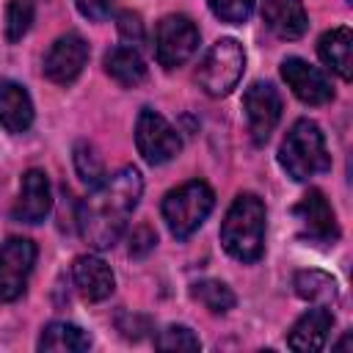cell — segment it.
<instances>
[{"mask_svg": "<svg viewBox=\"0 0 353 353\" xmlns=\"http://www.w3.org/2000/svg\"><path fill=\"white\" fill-rule=\"evenodd\" d=\"M77 11L85 17V19H94V22H102L110 8H113V0H74Z\"/></svg>", "mask_w": 353, "mask_h": 353, "instance_id": "obj_29", "label": "cell"}, {"mask_svg": "<svg viewBox=\"0 0 353 353\" xmlns=\"http://www.w3.org/2000/svg\"><path fill=\"white\" fill-rule=\"evenodd\" d=\"M298 298L312 303H334L336 301V281L323 270H298L292 279Z\"/></svg>", "mask_w": 353, "mask_h": 353, "instance_id": "obj_21", "label": "cell"}, {"mask_svg": "<svg viewBox=\"0 0 353 353\" xmlns=\"http://www.w3.org/2000/svg\"><path fill=\"white\" fill-rule=\"evenodd\" d=\"M292 215L298 218L301 234L314 240V243H334L339 237V226H336V215L328 204V199L320 190H309L295 207Z\"/></svg>", "mask_w": 353, "mask_h": 353, "instance_id": "obj_11", "label": "cell"}, {"mask_svg": "<svg viewBox=\"0 0 353 353\" xmlns=\"http://www.w3.org/2000/svg\"><path fill=\"white\" fill-rule=\"evenodd\" d=\"M141 193L143 179L141 171L132 165H124L116 174L105 176L77 207L80 237L97 251L113 248L124 234L127 221L141 201Z\"/></svg>", "mask_w": 353, "mask_h": 353, "instance_id": "obj_1", "label": "cell"}, {"mask_svg": "<svg viewBox=\"0 0 353 353\" xmlns=\"http://www.w3.org/2000/svg\"><path fill=\"white\" fill-rule=\"evenodd\" d=\"M317 52L323 58V63L328 69H334L342 80H350L353 77V61H350V52H353V33L350 28L339 25V28H331L320 36L317 41Z\"/></svg>", "mask_w": 353, "mask_h": 353, "instance_id": "obj_18", "label": "cell"}, {"mask_svg": "<svg viewBox=\"0 0 353 353\" xmlns=\"http://www.w3.org/2000/svg\"><path fill=\"white\" fill-rule=\"evenodd\" d=\"M72 279H74L77 292L85 301H94V303L105 301L116 287V276H113L110 265L102 256H94V254H83V256L74 259Z\"/></svg>", "mask_w": 353, "mask_h": 353, "instance_id": "obj_14", "label": "cell"}, {"mask_svg": "<svg viewBox=\"0 0 353 353\" xmlns=\"http://www.w3.org/2000/svg\"><path fill=\"white\" fill-rule=\"evenodd\" d=\"M36 262V243L28 237H8L0 245V301H17Z\"/></svg>", "mask_w": 353, "mask_h": 353, "instance_id": "obj_8", "label": "cell"}, {"mask_svg": "<svg viewBox=\"0 0 353 353\" xmlns=\"http://www.w3.org/2000/svg\"><path fill=\"white\" fill-rule=\"evenodd\" d=\"M212 14L229 25H243L251 11H254V0H207Z\"/></svg>", "mask_w": 353, "mask_h": 353, "instance_id": "obj_26", "label": "cell"}, {"mask_svg": "<svg viewBox=\"0 0 353 353\" xmlns=\"http://www.w3.org/2000/svg\"><path fill=\"white\" fill-rule=\"evenodd\" d=\"M279 163L287 171V176H292L295 182H306L331 168L325 138L312 119H298L290 127L279 149Z\"/></svg>", "mask_w": 353, "mask_h": 353, "instance_id": "obj_3", "label": "cell"}, {"mask_svg": "<svg viewBox=\"0 0 353 353\" xmlns=\"http://www.w3.org/2000/svg\"><path fill=\"white\" fill-rule=\"evenodd\" d=\"M105 72L124 88H135L146 80V63L132 47H113L105 52Z\"/></svg>", "mask_w": 353, "mask_h": 353, "instance_id": "obj_19", "label": "cell"}, {"mask_svg": "<svg viewBox=\"0 0 353 353\" xmlns=\"http://www.w3.org/2000/svg\"><path fill=\"white\" fill-rule=\"evenodd\" d=\"M85 61H88L85 39L80 33H63L52 41V47L44 55V74L58 85H69L80 77Z\"/></svg>", "mask_w": 353, "mask_h": 353, "instance_id": "obj_10", "label": "cell"}, {"mask_svg": "<svg viewBox=\"0 0 353 353\" xmlns=\"http://www.w3.org/2000/svg\"><path fill=\"white\" fill-rule=\"evenodd\" d=\"M215 207V193L204 179H190L174 190L165 193L163 199V218L168 223V232L176 240L190 237L212 212Z\"/></svg>", "mask_w": 353, "mask_h": 353, "instance_id": "obj_4", "label": "cell"}, {"mask_svg": "<svg viewBox=\"0 0 353 353\" xmlns=\"http://www.w3.org/2000/svg\"><path fill=\"white\" fill-rule=\"evenodd\" d=\"M243 110H245L251 141L262 146L281 119V97L270 83H262V80L251 83L243 94Z\"/></svg>", "mask_w": 353, "mask_h": 353, "instance_id": "obj_9", "label": "cell"}, {"mask_svg": "<svg viewBox=\"0 0 353 353\" xmlns=\"http://www.w3.org/2000/svg\"><path fill=\"white\" fill-rule=\"evenodd\" d=\"M262 19L279 39H301L309 28L301 0H262Z\"/></svg>", "mask_w": 353, "mask_h": 353, "instance_id": "obj_16", "label": "cell"}, {"mask_svg": "<svg viewBox=\"0 0 353 353\" xmlns=\"http://www.w3.org/2000/svg\"><path fill=\"white\" fill-rule=\"evenodd\" d=\"M154 347H160V350H199L201 342L188 325H168L154 339Z\"/></svg>", "mask_w": 353, "mask_h": 353, "instance_id": "obj_25", "label": "cell"}, {"mask_svg": "<svg viewBox=\"0 0 353 353\" xmlns=\"http://www.w3.org/2000/svg\"><path fill=\"white\" fill-rule=\"evenodd\" d=\"M199 50V28L185 14H168L154 33V55L163 69H176Z\"/></svg>", "mask_w": 353, "mask_h": 353, "instance_id": "obj_6", "label": "cell"}, {"mask_svg": "<svg viewBox=\"0 0 353 353\" xmlns=\"http://www.w3.org/2000/svg\"><path fill=\"white\" fill-rule=\"evenodd\" d=\"M154 245H157V234H154L152 226L143 223V226L132 229V234H130V254L132 256H146Z\"/></svg>", "mask_w": 353, "mask_h": 353, "instance_id": "obj_28", "label": "cell"}, {"mask_svg": "<svg viewBox=\"0 0 353 353\" xmlns=\"http://www.w3.org/2000/svg\"><path fill=\"white\" fill-rule=\"evenodd\" d=\"M50 210H52V190L47 174L39 168L25 171L19 185V199L14 204V218L25 223H39L47 218Z\"/></svg>", "mask_w": 353, "mask_h": 353, "instance_id": "obj_13", "label": "cell"}, {"mask_svg": "<svg viewBox=\"0 0 353 353\" xmlns=\"http://www.w3.org/2000/svg\"><path fill=\"white\" fill-rule=\"evenodd\" d=\"M119 331L127 336V339H141L143 336V331H149V323H146V317H141V314H119Z\"/></svg>", "mask_w": 353, "mask_h": 353, "instance_id": "obj_30", "label": "cell"}, {"mask_svg": "<svg viewBox=\"0 0 353 353\" xmlns=\"http://www.w3.org/2000/svg\"><path fill=\"white\" fill-rule=\"evenodd\" d=\"M265 201L256 193H237L221 223V243L237 262H256L265 251Z\"/></svg>", "mask_w": 353, "mask_h": 353, "instance_id": "obj_2", "label": "cell"}, {"mask_svg": "<svg viewBox=\"0 0 353 353\" xmlns=\"http://www.w3.org/2000/svg\"><path fill=\"white\" fill-rule=\"evenodd\" d=\"M0 124L8 132H25L33 124L30 94L14 80H0Z\"/></svg>", "mask_w": 353, "mask_h": 353, "instance_id": "obj_17", "label": "cell"}, {"mask_svg": "<svg viewBox=\"0 0 353 353\" xmlns=\"http://www.w3.org/2000/svg\"><path fill=\"white\" fill-rule=\"evenodd\" d=\"M74 168L80 174L83 182H88L91 188L99 185L105 179V165H102V157L97 154V149L88 143V141H80L74 146Z\"/></svg>", "mask_w": 353, "mask_h": 353, "instance_id": "obj_24", "label": "cell"}, {"mask_svg": "<svg viewBox=\"0 0 353 353\" xmlns=\"http://www.w3.org/2000/svg\"><path fill=\"white\" fill-rule=\"evenodd\" d=\"M91 347V336L72 323H50L39 336V350L44 353H83Z\"/></svg>", "mask_w": 353, "mask_h": 353, "instance_id": "obj_20", "label": "cell"}, {"mask_svg": "<svg viewBox=\"0 0 353 353\" xmlns=\"http://www.w3.org/2000/svg\"><path fill=\"white\" fill-rule=\"evenodd\" d=\"M135 146L149 165H163L179 154L182 141L179 132L157 110L143 108L135 121Z\"/></svg>", "mask_w": 353, "mask_h": 353, "instance_id": "obj_7", "label": "cell"}, {"mask_svg": "<svg viewBox=\"0 0 353 353\" xmlns=\"http://www.w3.org/2000/svg\"><path fill=\"white\" fill-rule=\"evenodd\" d=\"M281 77L303 105H325L334 99V88L328 77L317 66L306 63L303 58H284Z\"/></svg>", "mask_w": 353, "mask_h": 353, "instance_id": "obj_12", "label": "cell"}, {"mask_svg": "<svg viewBox=\"0 0 353 353\" xmlns=\"http://www.w3.org/2000/svg\"><path fill=\"white\" fill-rule=\"evenodd\" d=\"M33 17H36V6L33 0H11L6 6V39L14 44L19 41L30 25H33Z\"/></svg>", "mask_w": 353, "mask_h": 353, "instance_id": "obj_23", "label": "cell"}, {"mask_svg": "<svg viewBox=\"0 0 353 353\" xmlns=\"http://www.w3.org/2000/svg\"><path fill=\"white\" fill-rule=\"evenodd\" d=\"M116 25H119V36H121L132 50H138V47L146 44V28H143V22H141L138 14L121 11V14L116 17Z\"/></svg>", "mask_w": 353, "mask_h": 353, "instance_id": "obj_27", "label": "cell"}, {"mask_svg": "<svg viewBox=\"0 0 353 353\" xmlns=\"http://www.w3.org/2000/svg\"><path fill=\"white\" fill-rule=\"evenodd\" d=\"M334 328V314L328 306L317 303L314 309H309L306 314L298 317V323L292 325L290 336H287V345L292 350H301V353H312V350H320L325 347L328 342V334Z\"/></svg>", "mask_w": 353, "mask_h": 353, "instance_id": "obj_15", "label": "cell"}, {"mask_svg": "<svg viewBox=\"0 0 353 353\" xmlns=\"http://www.w3.org/2000/svg\"><path fill=\"white\" fill-rule=\"evenodd\" d=\"M193 298L201 303V306H207L210 312H215V314H226L232 306H234V292L223 284V281H215V279H207V281H199V284H193Z\"/></svg>", "mask_w": 353, "mask_h": 353, "instance_id": "obj_22", "label": "cell"}, {"mask_svg": "<svg viewBox=\"0 0 353 353\" xmlns=\"http://www.w3.org/2000/svg\"><path fill=\"white\" fill-rule=\"evenodd\" d=\"M245 52L234 39H218L196 69V80L207 97H226L243 77Z\"/></svg>", "mask_w": 353, "mask_h": 353, "instance_id": "obj_5", "label": "cell"}]
</instances>
